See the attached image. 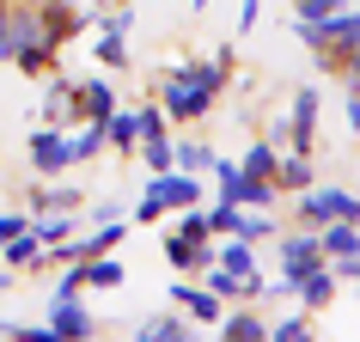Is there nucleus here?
Listing matches in <instances>:
<instances>
[{
	"instance_id": "obj_1",
	"label": "nucleus",
	"mask_w": 360,
	"mask_h": 342,
	"mask_svg": "<svg viewBox=\"0 0 360 342\" xmlns=\"http://www.w3.org/2000/svg\"><path fill=\"white\" fill-rule=\"evenodd\" d=\"M232 74H238V49L232 43H220L208 61H177V68H165V80H159V110L177 122V129H190V122H208L214 104H220V92L232 86Z\"/></svg>"
},
{
	"instance_id": "obj_2",
	"label": "nucleus",
	"mask_w": 360,
	"mask_h": 342,
	"mask_svg": "<svg viewBox=\"0 0 360 342\" xmlns=\"http://www.w3.org/2000/svg\"><path fill=\"white\" fill-rule=\"evenodd\" d=\"M318 122H323V92L318 86H300L287 116H281V153H311L318 147Z\"/></svg>"
},
{
	"instance_id": "obj_3",
	"label": "nucleus",
	"mask_w": 360,
	"mask_h": 342,
	"mask_svg": "<svg viewBox=\"0 0 360 342\" xmlns=\"http://www.w3.org/2000/svg\"><path fill=\"white\" fill-rule=\"evenodd\" d=\"M269 245L281 251V281H293V287H300L305 275H311V269L323 263V251H318V232H305V227H281L275 239H269Z\"/></svg>"
},
{
	"instance_id": "obj_4",
	"label": "nucleus",
	"mask_w": 360,
	"mask_h": 342,
	"mask_svg": "<svg viewBox=\"0 0 360 342\" xmlns=\"http://www.w3.org/2000/svg\"><path fill=\"white\" fill-rule=\"evenodd\" d=\"M25 214H86V190L68 177H31L25 184Z\"/></svg>"
},
{
	"instance_id": "obj_5",
	"label": "nucleus",
	"mask_w": 360,
	"mask_h": 342,
	"mask_svg": "<svg viewBox=\"0 0 360 342\" xmlns=\"http://www.w3.org/2000/svg\"><path fill=\"white\" fill-rule=\"evenodd\" d=\"M25 153H31V171H37V177H68V171H74L68 129H49V122H37V129H31V141H25Z\"/></svg>"
},
{
	"instance_id": "obj_6",
	"label": "nucleus",
	"mask_w": 360,
	"mask_h": 342,
	"mask_svg": "<svg viewBox=\"0 0 360 342\" xmlns=\"http://www.w3.org/2000/svg\"><path fill=\"white\" fill-rule=\"evenodd\" d=\"M49 330H56L61 342H98V330L104 324L92 318V305H86V293H74V300H49Z\"/></svg>"
},
{
	"instance_id": "obj_7",
	"label": "nucleus",
	"mask_w": 360,
	"mask_h": 342,
	"mask_svg": "<svg viewBox=\"0 0 360 342\" xmlns=\"http://www.w3.org/2000/svg\"><path fill=\"white\" fill-rule=\"evenodd\" d=\"M37 25H43V37L56 43H74V37H86V25H92V13L79 6V0H37Z\"/></svg>"
},
{
	"instance_id": "obj_8",
	"label": "nucleus",
	"mask_w": 360,
	"mask_h": 342,
	"mask_svg": "<svg viewBox=\"0 0 360 342\" xmlns=\"http://www.w3.org/2000/svg\"><path fill=\"white\" fill-rule=\"evenodd\" d=\"M147 190L177 214V208H202V202H208V177H190V171H153Z\"/></svg>"
},
{
	"instance_id": "obj_9",
	"label": "nucleus",
	"mask_w": 360,
	"mask_h": 342,
	"mask_svg": "<svg viewBox=\"0 0 360 342\" xmlns=\"http://www.w3.org/2000/svg\"><path fill=\"white\" fill-rule=\"evenodd\" d=\"M116 86L104 74H86V80H74V122H110L116 116Z\"/></svg>"
},
{
	"instance_id": "obj_10",
	"label": "nucleus",
	"mask_w": 360,
	"mask_h": 342,
	"mask_svg": "<svg viewBox=\"0 0 360 342\" xmlns=\"http://www.w3.org/2000/svg\"><path fill=\"white\" fill-rule=\"evenodd\" d=\"M171 305H177L190 324H220L226 318V300H214L195 275H177V281H171Z\"/></svg>"
},
{
	"instance_id": "obj_11",
	"label": "nucleus",
	"mask_w": 360,
	"mask_h": 342,
	"mask_svg": "<svg viewBox=\"0 0 360 342\" xmlns=\"http://www.w3.org/2000/svg\"><path fill=\"white\" fill-rule=\"evenodd\" d=\"M129 342H195V324L171 305V312H153V318H141L129 330Z\"/></svg>"
},
{
	"instance_id": "obj_12",
	"label": "nucleus",
	"mask_w": 360,
	"mask_h": 342,
	"mask_svg": "<svg viewBox=\"0 0 360 342\" xmlns=\"http://www.w3.org/2000/svg\"><path fill=\"white\" fill-rule=\"evenodd\" d=\"M214 330H220L214 342H269V318L257 305H226V318L214 324Z\"/></svg>"
},
{
	"instance_id": "obj_13",
	"label": "nucleus",
	"mask_w": 360,
	"mask_h": 342,
	"mask_svg": "<svg viewBox=\"0 0 360 342\" xmlns=\"http://www.w3.org/2000/svg\"><path fill=\"white\" fill-rule=\"evenodd\" d=\"M37 122H49V129H74V80H68V74H49V80H43Z\"/></svg>"
},
{
	"instance_id": "obj_14",
	"label": "nucleus",
	"mask_w": 360,
	"mask_h": 342,
	"mask_svg": "<svg viewBox=\"0 0 360 342\" xmlns=\"http://www.w3.org/2000/svg\"><path fill=\"white\" fill-rule=\"evenodd\" d=\"M269 184H275V196H300V190H311V184H318V165H311V153H281Z\"/></svg>"
},
{
	"instance_id": "obj_15",
	"label": "nucleus",
	"mask_w": 360,
	"mask_h": 342,
	"mask_svg": "<svg viewBox=\"0 0 360 342\" xmlns=\"http://www.w3.org/2000/svg\"><path fill=\"white\" fill-rule=\"evenodd\" d=\"M323 43L336 49V56H348V49H360V6H336L330 19H318Z\"/></svg>"
},
{
	"instance_id": "obj_16",
	"label": "nucleus",
	"mask_w": 360,
	"mask_h": 342,
	"mask_svg": "<svg viewBox=\"0 0 360 342\" xmlns=\"http://www.w3.org/2000/svg\"><path fill=\"white\" fill-rule=\"evenodd\" d=\"M214 165V147L202 134H171V171H190V177H208Z\"/></svg>"
},
{
	"instance_id": "obj_17",
	"label": "nucleus",
	"mask_w": 360,
	"mask_h": 342,
	"mask_svg": "<svg viewBox=\"0 0 360 342\" xmlns=\"http://www.w3.org/2000/svg\"><path fill=\"white\" fill-rule=\"evenodd\" d=\"M104 141H110V153L129 165L134 159V141H141V116H134V104H116V116L104 122Z\"/></svg>"
},
{
	"instance_id": "obj_18",
	"label": "nucleus",
	"mask_w": 360,
	"mask_h": 342,
	"mask_svg": "<svg viewBox=\"0 0 360 342\" xmlns=\"http://www.w3.org/2000/svg\"><path fill=\"white\" fill-rule=\"evenodd\" d=\"M13 68H19L25 80H49V74H61V49L49 37H37V43H25L19 56H13Z\"/></svg>"
},
{
	"instance_id": "obj_19",
	"label": "nucleus",
	"mask_w": 360,
	"mask_h": 342,
	"mask_svg": "<svg viewBox=\"0 0 360 342\" xmlns=\"http://www.w3.org/2000/svg\"><path fill=\"white\" fill-rule=\"evenodd\" d=\"M336 275H330V263H318V269H311V275H305V281H300V300H293V305H305V312H311V318H318V312H330V300H336Z\"/></svg>"
},
{
	"instance_id": "obj_20",
	"label": "nucleus",
	"mask_w": 360,
	"mask_h": 342,
	"mask_svg": "<svg viewBox=\"0 0 360 342\" xmlns=\"http://www.w3.org/2000/svg\"><path fill=\"white\" fill-rule=\"evenodd\" d=\"M122 281H129V263H122L116 251H104V257L86 263V293H116Z\"/></svg>"
},
{
	"instance_id": "obj_21",
	"label": "nucleus",
	"mask_w": 360,
	"mask_h": 342,
	"mask_svg": "<svg viewBox=\"0 0 360 342\" xmlns=\"http://www.w3.org/2000/svg\"><path fill=\"white\" fill-rule=\"evenodd\" d=\"M318 251H323V263H342V257H360V227H348V220H330V227L318 232Z\"/></svg>"
},
{
	"instance_id": "obj_22",
	"label": "nucleus",
	"mask_w": 360,
	"mask_h": 342,
	"mask_svg": "<svg viewBox=\"0 0 360 342\" xmlns=\"http://www.w3.org/2000/svg\"><path fill=\"white\" fill-rule=\"evenodd\" d=\"M0 257H6V269H31V263L43 269V263H49V245H43L37 232L25 227L19 239H6V245H0Z\"/></svg>"
},
{
	"instance_id": "obj_23",
	"label": "nucleus",
	"mask_w": 360,
	"mask_h": 342,
	"mask_svg": "<svg viewBox=\"0 0 360 342\" xmlns=\"http://www.w3.org/2000/svg\"><path fill=\"white\" fill-rule=\"evenodd\" d=\"M214 263L226 275H257V245L250 239H214Z\"/></svg>"
},
{
	"instance_id": "obj_24",
	"label": "nucleus",
	"mask_w": 360,
	"mask_h": 342,
	"mask_svg": "<svg viewBox=\"0 0 360 342\" xmlns=\"http://www.w3.org/2000/svg\"><path fill=\"white\" fill-rule=\"evenodd\" d=\"M269 342H318V324H311V312H287V318H269Z\"/></svg>"
},
{
	"instance_id": "obj_25",
	"label": "nucleus",
	"mask_w": 360,
	"mask_h": 342,
	"mask_svg": "<svg viewBox=\"0 0 360 342\" xmlns=\"http://www.w3.org/2000/svg\"><path fill=\"white\" fill-rule=\"evenodd\" d=\"M318 202L330 220H348V227H360V196L354 190H342V184H318Z\"/></svg>"
},
{
	"instance_id": "obj_26",
	"label": "nucleus",
	"mask_w": 360,
	"mask_h": 342,
	"mask_svg": "<svg viewBox=\"0 0 360 342\" xmlns=\"http://www.w3.org/2000/svg\"><path fill=\"white\" fill-rule=\"evenodd\" d=\"M68 147H74V165H92L98 153L110 147V141H104V122H79V129H68Z\"/></svg>"
},
{
	"instance_id": "obj_27",
	"label": "nucleus",
	"mask_w": 360,
	"mask_h": 342,
	"mask_svg": "<svg viewBox=\"0 0 360 342\" xmlns=\"http://www.w3.org/2000/svg\"><path fill=\"white\" fill-rule=\"evenodd\" d=\"M275 159H281V147L263 134V141H250V147L238 153V171H250V177H263V184H269V177H275Z\"/></svg>"
},
{
	"instance_id": "obj_28",
	"label": "nucleus",
	"mask_w": 360,
	"mask_h": 342,
	"mask_svg": "<svg viewBox=\"0 0 360 342\" xmlns=\"http://www.w3.org/2000/svg\"><path fill=\"white\" fill-rule=\"evenodd\" d=\"M31 232H37L43 245H68L79 232V214H31Z\"/></svg>"
},
{
	"instance_id": "obj_29",
	"label": "nucleus",
	"mask_w": 360,
	"mask_h": 342,
	"mask_svg": "<svg viewBox=\"0 0 360 342\" xmlns=\"http://www.w3.org/2000/svg\"><path fill=\"white\" fill-rule=\"evenodd\" d=\"M129 165H141L153 177V171H171V134H153V141H134V159Z\"/></svg>"
},
{
	"instance_id": "obj_30",
	"label": "nucleus",
	"mask_w": 360,
	"mask_h": 342,
	"mask_svg": "<svg viewBox=\"0 0 360 342\" xmlns=\"http://www.w3.org/2000/svg\"><path fill=\"white\" fill-rule=\"evenodd\" d=\"M92 61H104L110 74H129V68H134L129 37H104V31H98V37H92Z\"/></svg>"
},
{
	"instance_id": "obj_31",
	"label": "nucleus",
	"mask_w": 360,
	"mask_h": 342,
	"mask_svg": "<svg viewBox=\"0 0 360 342\" xmlns=\"http://www.w3.org/2000/svg\"><path fill=\"white\" fill-rule=\"evenodd\" d=\"M171 232H177V239H190V245H208V239H214L202 208H177V214H171Z\"/></svg>"
},
{
	"instance_id": "obj_32",
	"label": "nucleus",
	"mask_w": 360,
	"mask_h": 342,
	"mask_svg": "<svg viewBox=\"0 0 360 342\" xmlns=\"http://www.w3.org/2000/svg\"><path fill=\"white\" fill-rule=\"evenodd\" d=\"M165 220H171V208H165V202H159L153 190H141V196H134V208H129V227H165Z\"/></svg>"
},
{
	"instance_id": "obj_33",
	"label": "nucleus",
	"mask_w": 360,
	"mask_h": 342,
	"mask_svg": "<svg viewBox=\"0 0 360 342\" xmlns=\"http://www.w3.org/2000/svg\"><path fill=\"white\" fill-rule=\"evenodd\" d=\"M0 342H61L49 324H0Z\"/></svg>"
},
{
	"instance_id": "obj_34",
	"label": "nucleus",
	"mask_w": 360,
	"mask_h": 342,
	"mask_svg": "<svg viewBox=\"0 0 360 342\" xmlns=\"http://www.w3.org/2000/svg\"><path fill=\"white\" fill-rule=\"evenodd\" d=\"M74 293H86V263H61V281L49 300H74Z\"/></svg>"
},
{
	"instance_id": "obj_35",
	"label": "nucleus",
	"mask_w": 360,
	"mask_h": 342,
	"mask_svg": "<svg viewBox=\"0 0 360 342\" xmlns=\"http://www.w3.org/2000/svg\"><path fill=\"white\" fill-rule=\"evenodd\" d=\"M336 6H348V0H287V13H293V19H330V13H336Z\"/></svg>"
},
{
	"instance_id": "obj_36",
	"label": "nucleus",
	"mask_w": 360,
	"mask_h": 342,
	"mask_svg": "<svg viewBox=\"0 0 360 342\" xmlns=\"http://www.w3.org/2000/svg\"><path fill=\"white\" fill-rule=\"evenodd\" d=\"M25 227H31V214H25V208H6V214H0V245H6V239H19Z\"/></svg>"
},
{
	"instance_id": "obj_37",
	"label": "nucleus",
	"mask_w": 360,
	"mask_h": 342,
	"mask_svg": "<svg viewBox=\"0 0 360 342\" xmlns=\"http://www.w3.org/2000/svg\"><path fill=\"white\" fill-rule=\"evenodd\" d=\"M0 61H13V0H0Z\"/></svg>"
},
{
	"instance_id": "obj_38",
	"label": "nucleus",
	"mask_w": 360,
	"mask_h": 342,
	"mask_svg": "<svg viewBox=\"0 0 360 342\" xmlns=\"http://www.w3.org/2000/svg\"><path fill=\"white\" fill-rule=\"evenodd\" d=\"M330 275H336V281H354V287H360V257H342V263H330Z\"/></svg>"
},
{
	"instance_id": "obj_39",
	"label": "nucleus",
	"mask_w": 360,
	"mask_h": 342,
	"mask_svg": "<svg viewBox=\"0 0 360 342\" xmlns=\"http://www.w3.org/2000/svg\"><path fill=\"white\" fill-rule=\"evenodd\" d=\"M257 19H263V0H238V31H250Z\"/></svg>"
},
{
	"instance_id": "obj_40",
	"label": "nucleus",
	"mask_w": 360,
	"mask_h": 342,
	"mask_svg": "<svg viewBox=\"0 0 360 342\" xmlns=\"http://www.w3.org/2000/svg\"><path fill=\"white\" fill-rule=\"evenodd\" d=\"M342 116H348V129L360 134V92H348V98H342Z\"/></svg>"
},
{
	"instance_id": "obj_41",
	"label": "nucleus",
	"mask_w": 360,
	"mask_h": 342,
	"mask_svg": "<svg viewBox=\"0 0 360 342\" xmlns=\"http://www.w3.org/2000/svg\"><path fill=\"white\" fill-rule=\"evenodd\" d=\"M13 281H19V275H13V269H0V293H6V287H13Z\"/></svg>"
},
{
	"instance_id": "obj_42",
	"label": "nucleus",
	"mask_w": 360,
	"mask_h": 342,
	"mask_svg": "<svg viewBox=\"0 0 360 342\" xmlns=\"http://www.w3.org/2000/svg\"><path fill=\"white\" fill-rule=\"evenodd\" d=\"M104 6H116V0H86V13H104Z\"/></svg>"
},
{
	"instance_id": "obj_43",
	"label": "nucleus",
	"mask_w": 360,
	"mask_h": 342,
	"mask_svg": "<svg viewBox=\"0 0 360 342\" xmlns=\"http://www.w3.org/2000/svg\"><path fill=\"white\" fill-rule=\"evenodd\" d=\"M202 6H208V0H190V13H202Z\"/></svg>"
}]
</instances>
